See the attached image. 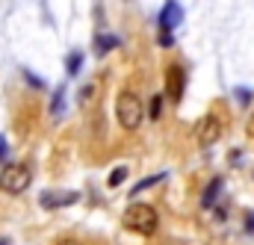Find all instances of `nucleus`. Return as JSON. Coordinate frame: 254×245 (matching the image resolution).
I'll list each match as a JSON object with an SVG mask.
<instances>
[{"instance_id":"obj_1","label":"nucleus","mask_w":254,"mask_h":245,"mask_svg":"<svg viewBox=\"0 0 254 245\" xmlns=\"http://www.w3.org/2000/svg\"><path fill=\"white\" fill-rule=\"evenodd\" d=\"M122 225H125L130 234H142V237H151V234H157V225H160V219H157V210L151 207V204H130L125 210V216H122Z\"/></svg>"},{"instance_id":"obj_2","label":"nucleus","mask_w":254,"mask_h":245,"mask_svg":"<svg viewBox=\"0 0 254 245\" xmlns=\"http://www.w3.org/2000/svg\"><path fill=\"white\" fill-rule=\"evenodd\" d=\"M116 119L125 130H139V124L145 119V107H142V98L133 92V89H125L116 101Z\"/></svg>"},{"instance_id":"obj_3","label":"nucleus","mask_w":254,"mask_h":245,"mask_svg":"<svg viewBox=\"0 0 254 245\" xmlns=\"http://www.w3.org/2000/svg\"><path fill=\"white\" fill-rule=\"evenodd\" d=\"M33 184V169L27 163H6L0 172V189L9 195H21L27 186Z\"/></svg>"},{"instance_id":"obj_4","label":"nucleus","mask_w":254,"mask_h":245,"mask_svg":"<svg viewBox=\"0 0 254 245\" xmlns=\"http://www.w3.org/2000/svg\"><path fill=\"white\" fill-rule=\"evenodd\" d=\"M219 136H222V119L216 113H207L201 122L195 124V139H198L201 148H210Z\"/></svg>"},{"instance_id":"obj_5","label":"nucleus","mask_w":254,"mask_h":245,"mask_svg":"<svg viewBox=\"0 0 254 245\" xmlns=\"http://www.w3.org/2000/svg\"><path fill=\"white\" fill-rule=\"evenodd\" d=\"M184 89H187V71H184V65L172 62V65L166 68V95L178 104V101L184 98Z\"/></svg>"},{"instance_id":"obj_6","label":"nucleus","mask_w":254,"mask_h":245,"mask_svg":"<svg viewBox=\"0 0 254 245\" xmlns=\"http://www.w3.org/2000/svg\"><path fill=\"white\" fill-rule=\"evenodd\" d=\"M80 201V192H57V189H48V192H42L39 195V204L45 207V210H63V207H71V204H77Z\"/></svg>"},{"instance_id":"obj_7","label":"nucleus","mask_w":254,"mask_h":245,"mask_svg":"<svg viewBox=\"0 0 254 245\" xmlns=\"http://www.w3.org/2000/svg\"><path fill=\"white\" fill-rule=\"evenodd\" d=\"M184 21V6L178 0H166V6L160 9V33H172L175 27H181Z\"/></svg>"},{"instance_id":"obj_8","label":"nucleus","mask_w":254,"mask_h":245,"mask_svg":"<svg viewBox=\"0 0 254 245\" xmlns=\"http://www.w3.org/2000/svg\"><path fill=\"white\" fill-rule=\"evenodd\" d=\"M119 48V36H113V33H101L98 39H95V54L98 57H107L110 51H116Z\"/></svg>"},{"instance_id":"obj_9","label":"nucleus","mask_w":254,"mask_h":245,"mask_svg":"<svg viewBox=\"0 0 254 245\" xmlns=\"http://www.w3.org/2000/svg\"><path fill=\"white\" fill-rule=\"evenodd\" d=\"M219 192H222V178H213V181H210V186L204 189V195H201V207H204V210L216 207V198H219Z\"/></svg>"},{"instance_id":"obj_10","label":"nucleus","mask_w":254,"mask_h":245,"mask_svg":"<svg viewBox=\"0 0 254 245\" xmlns=\"http://www.w3.org/2000/svg\"><path fill=\"white\" fill-rule=\"evenodd\" d=\"M80 68H83V51H71L68 60H65V71H68V77H77Z\"/></svg>"},{"instance_id":"obj_11","label":"nucleus","mask_w":254,"mask_h":245,"mask_svg":"<svg viewBox=\"0 0 254 245\" xmlns=\"http://www.w3.org/2000/svg\"><path fill=\"white\" fill-rule=\"evenodd\" d=\"M65 113V89H54V98H51V116L60 119Z\"/></svg>"},{"instance_id":"obj_12","label":"nucleus","mask_w":254,"mask_h":245,"mask_svg":"<svg viewBox=\"0 0 254 245\" xmlns=\"http://www.w3.org/2000/svg\"><path fill=\"white\" fill-rule=\"evenodd\" d=\"M163 178H166V175H151V178H145V181H139V184H136L133 189H130V198H133V195H139L142 189H151L154 184H160Z\"/></svg>"},{"instance_id":"obj_13","label":"nucleus","mask_w":254,"mask_h":245,"mask_svg":"<svg viewBox=\"0 0 254 245\" xmlns=\"http://www.w3.org/2000/svg\"><path fill=\"white\" fill-rule=\"evenodd\" d=\"M148 116H151V119H160V116H163V95H154V98H151Z\"/></svg>"},{"instance_id":"obj_14","label":"nucleus","mask_w":254,"mask_h":245,"mask_svg":"<svg viewBox=\"0 0 254 245\" xmlns=\"http://www.w3.org/2000/svg\"><path fill=\"white\" fill-rule=\"evenodd\" d=\"M125 178H127V169H125V166H119V169H116V172H113V175L107 178V186H110V189H116V186L122 184Z\"/></svg>"},{"instance_id":"obj_15","label":"nucleus","mask_w":254,"mask_h":245,"mask_svg":"<svg viewBox=\"0 0 254 245\" xmlns=\"http://www.w3.org/2000/svg\"><path fill=\"white\" fill-rule=\"evenodd\" d=\"M24 77H27V83H30V86H33V89H45V83H42V80H39V77H36V74H30V71H27V68H24Z\"/></svg>"},{"instance_id":"obj_16","label":"nucleus","mask_w":254,"mask_h":245,"mask_svg":"<svg viewBox=\"0 0 254 245\" xmlns=\"http://www.w3.org/2000/svg\"><path fill=\"white\" fill-rule=\"evenodd\" d=\"M237 101H240V104H249V101H252V92H249L246 86H240V89H237Z\"/></svg>"},{"instance_id":"obj_17","label":"nucleus","mask_w":254,"mask_h":245,"mask_svg":"<svg viewBox=\"0 0 254 245\" xmlns=\"http://www.w3.org/2000/svg\"><path fill=\"white\" fill-rule=\"evenodd\" d=\"M175 45V36L172 33H160V48H172Z\"/></svg>"},{"instance_id":"obj_18","label":"nucleus","mask_w":254,"mask_h":245,"mask_svg":"<svg viewBox=\"0 0 254 245\" xmlns=\"http://www.w3.org/2000/svg\"><path fill=\"white\" fill-rule=\"evenodd\" d=\"M89 98H95V86H83V95H80V104H89Z\"/></svg>"},{"instance_id":"obj_19","label":"nucleus","mask_w":254,"mask_h":245,"mask_svg":"<svg viewBox=\"0 0 254 245\" xmlns=\"http://www.w3.org/2000/svg\"><path fill=\"white\" fill-rule=\"evenodd\" d=\"M6 157H9V145H6V139L0 136V163H3Z\"/></svg>"},{"instance_id":"obj_20","label":"nucleus","mask_w":254,"mask_h":245,"mask_svg":"<svg viewBox=\"0 0 254 245\" xmlns=\"http://www.w3.org/2000/svg\"><path fill=\"white\" fill-rule=\"evenodd\" d=\"M246 231L254 237V213H249V216H246Z\"/></svg>"},{"instance_id":"obj_21","label":"nucleus","mask_w":254,"mask_h":245,"mask_svg":"<svg viewBox=\"0 0 254 245\" xmlns=\"http://www.w3.org/2000/svg\"><path fill=\"white\" fill-rule=\"evenodd\" d=\"M249 136L254 139V113H252V119H249Z\"/></svg>"},{"instance_id":"obj_22","label":"nucleus","mask_w":254,"mask_h":245,"mask_svg":"<svg viewBox=\"0 0 254 245\" xmlns=\"http://www.w3.org/2000/svg\"><path fill=\"white\" fill-rule=\"evenodd\" d=\"M57 245H80V243H77V240H60Z\"/></svg>"},{"instance_id":"obj_23","label":"nucleus","mask_w":254,"mask_h":245,"mask_svg":"<svg viewBox=\"0 0 254 245\" xmlns=\"http://www.w3.org/2000/svg\"><path fill=\"white\" fill-rule=\"evenodd\" d=\"M0 245H9V240H0Z\"/></svg>"}]
</instances>
